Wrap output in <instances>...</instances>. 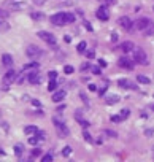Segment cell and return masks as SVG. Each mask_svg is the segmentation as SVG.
Wrapping results in <instances>:
<instances>
[{
  "instance_id": "obj_19",
  "label": "cell",
  "mask_w": 154,
  "mask_h": 162,
  "mask_svg": "<svg viewBox=\"0 0 154 162\" xmlns=\"http://www.w3.org/2000/svg\"><path fill=\"white\" fill-rule=\"evenodd\" d=\"M22 153H24V145H22V143H16V145H14V154H16V156H21Z\"/></svg>"
},
{
  "instance_id": "obj_13",
  "label": "cell",
  "mask_w": 154,
  "mask_h": 162,
  "mask_svg": "<svg viewBox=\"0 0 154 162\" xmlns=\"http://www.w3.org/2000/svg\"><path fill=\"white\" fill-rule=\"evenodd\" d=\"M27 80H29L30 84H38L40 83V75H38V72H30L27 75Z\"/></svg>"
},
{
  "instance_id": "obj_32",
  "label": "cell",
  "mask_w": 154,
  "mask_h": 162,
  "mask_svg": "<svg viewBox=\"0 0 154 162\" xmlns=\"http://www.w3.org/2000/svg\"><path fill=\"white\" fill-rule=\"evenodd\" d=\"M64 72H65L67 75L73 73V67H72V65H65V67H64Z\"/></svg>"
},
{
  "instance_id": "obj_42",
  "label": "cell",
  "mask_w": 154,
  "mask_h": 162,
  "mask_svg": "<svg viewBox=\"0 0 154 162\" xmlns=\"http://www.w3.org/2000/svg\"><path fill=\"white\" fill-rule=\"evenodd\" d=\"M40 154H41V151H40V149H34L32 156H34V157H37V156H40Z\"/></svg>"
},
{
  "instance_id": "obj_41",
  "label": "cell",
  "mask_w": 154,
  "mask_h": 162,
  "mask_svg": "<svg viewBox=\"0 0 154 162\" xmlns=\"http://www.w3.org/2000/svg\"><path fill=\"white\" fill-rule=\"evenodd\" d=\"M80 124H81V126H83V127H84V129H86V127H89V122L86 121V119H83V121L80 122Z\"/></svg>"
},
{
  "instance_id": "obj_10",
  "label": "cell",
  "mask_w": 154,
  "mask_h": 162,
  "mask_svg": "<svg viewBox=\"0 0 154 162\" xmlns=\"http://www.w3.org/2000/svg\"><path fill=\"white\" fill-rule=\"evenodd\" d=\"M118 64H119V67H122V69H127V70L133 69V62L130 61L129 57H121L119 61H118Z\"/></svg>"
},
{
  "instance_id": "obj_36",
  "label": "cell",
  "mask_w": 154,
  "mask_h": 162,
  "mask_svg": "<svg viewBox=\"0 0 154 162\" xmlns=\"http://www.w3.org/2000/svg\"><path fill=\"white\" fill-rule=\"evenodd\" d=\"M86 56H88V59H94L96 57V53L94 51H86Z\"/></svg>"
},
{
  "instance_id": "obj_29",
  "label": "cell",
  "mask_w": 154,
  "mask_h": 162,
  "mask_svg": "<svg viewBox=\"0 0 154 162\" xmlns=\"http://www.w3.org/2000/svg\"><path fill=\"white\" fill-rule=\"evenodd\" d=\"M72 22H75V16L72 13H67V24H72Z\"/></svg>"
},
{
  "instance_id": "obj_52",
  "label": "cell",
  "mask_w": 154,
  "mask_h": 162,
  "mask_svg": "<svg viewBox=\"0 0 154 162\" xmlns=\"http://www.w3.org/2000/svg\"><path fill=\"white\" fill-rule=\"evenodd\" d=\"M105 2H106V3H114L116 0H105Z\"/></svg>"
},
{
  "instance_id": "obj_33",
  "label": "cell",
  "mask_w": 154,
  "mask_h": 162,
  "mask_svg": "<svg viewBox=\"0 0 154 162\" xmlns=\"http://www.w3.org/2000/svg\"><path fill=\"white\" fill-rule=\"evenodd\" d=\"M111 121L113 122H121V121H124V119L121 118V114H116V116H111Z\"/></svg>"
},
{
  "instance_id": "obj_17",
  "label": "cell",
  "mask_w": 154,
  "mask_h": 162,
  "mask_svg": "<svg viewBox=\"0 0 154 162\" xmlns=\"http://www.w3.org/2000/svg\"><path fill=\"white\" fill-rule=\"evenodd\" d=\"M37 127H35V126H27V127L24 129V133L26 135H35V133H37Z\"/></svg>"
},
{
  "instance_id": "obj_21",
  "label": "cell",
  "mask_w": 154,
  "mask_h": 162,
  "mask_svg": "<svg viewBox=\"0 0 154 162\" xmlns=\"http://www.w3.org/2000/svg\"><path fill=\"white\" fill-rule=\"evenodd\" d=\"M118 102H119V97H118V96L106 97V103H108V105H114V103H118Z\"/></svg>"
},
{
  "instance_id": "obj_11",
  "label": "cell",
  "mask_w": 154,
  "mask_h": 162,
  "mask_svg": "<svg viewBox=\"0 0 154 162\" xmlns=\"http://www.w3.org/2000/svg\"><path fill=\"white\" fill-rule=\"evenodd\" d=\"M64 98H65V91H62V89H59L53 94V102L54 103H59V102H62Z\"/></svg>"
},
{
  "instance_id": "obj_12",
  "label": "cell",
  "mask_w": 154,
  "mask_h": 162,
  "mask_svg": "<svg viewBox=\"0 0 154 162\" xmlns=\"http://www.w3.org/2000/svg\"><path fill=\"white\" fill-rule=\"evenodd\" d=\"M96 14H97V18L100 19V21H106V19L110 18V14H108V11H106L105 6H100V8L97 10V13H96Z\"/></svg>"
},
{
  "instance_id": "obj_46",
  "label": "cell",
  "mask_w": 154,
  "mask_h": 162,
  "mask_svg": "<svg viewBox=\"0 0 154 162\" xmlns=\"http://www.w3.org/2000/svg\"><path fill=\"white\" fill-rule=\"evenodd\" d=\"M105 91H106V86H103V88L98 91V94H100V96H103V94H105Z\"/></svg>"
},
{
  "instance_id": "obj_6",
  "label": "cell",
  "mask_w": 154,
  "mask_h": 162,
  "mask_svg": "<svg viewBox=\"0 0 154 162\" xmlns=\"http://www.w3.org/2000/svg\"><path fill=\"white\" fill-rule=\"evenodd\" d=\"M38 37H40L45 43H48V45H56V43H57L56 35H53L51 32H46V30H41V32H38Z\"/></svg>"
},
{
  "instance_id": "obj_26",
  "label": "cell",
  "mask_w": 154,
  "mask_h": 162,
  "mask_svg": "<svg viewBox=\"0 0 154 162\" xmlns=\"http://www.w3.org/2000/svg\"><path fill=\"white\" fill-rule=\"evenodd\" d=\"M153 34H154V24H151L148 29L145 30V35H146V37H149V35H153Z\"/></svg>"
},
{
  "instance_id": "obj_51",
  "label": "cell",
  "mask_w": 154,
  "mask_h": 162,
  "mask_svg": "<svg viewBox=\"0 0 154 162\" xmlns=\"http://www.w3.org/2000/svg\"><path fill=\"white\" fill-rule=\"evenodd\" d=\"M0 156H5V151L2 149V146H0Z\"/></svg>"
},
{
  "instance_id": "obj_47",
  "label": "cell",
  "mask_w": 154,
  "mask_h": 162,
  "mask_svg": "<svg viewBox=\"0 0 154 162\" xmlns=\"http://www.w3.org/2000/svg\"><path fill=\"white\" fill-rule=\"evenodd\" d=\"M111 40H113V41H116V40H118V34H114V32L111 34Z\"/></svg>"
},
{
  "instance_id": "obj_22",
  "label": "cell",
  "mask_w": 154,
  "mask_h": 162,
  "mask_svg": "<svg viewBox=\"0 0 154 162\" xmlns=\"http://www.w3.org/2000/svg\"><path fill=\"white\" fill-rule=\"evenodd\" d=\"M76 51L80 54H84L86 53V41H81V43H78V46H76Z\"/></svg>"
},
{
  "instance_id": "obj_38",
  "label": "cell",
  "mask_w": 154,
  "mask_h": 162,
  "mask_svg": "<svg viewBox=\"0 0 154 162\" xmlns=\"http://www.w3.org/2000/svg\"><path fill=\"white\" fill-rule=\"evenodd\" d=\"M80 97L83 98V102H84L86 105H89V100H88V97H86V94H80Z\"/></svg>"
},
{
  "instance_id": "obj_1",
  "label": "cell",
  "mask_w": 154,
  "mask_h": 162,
  "mask_svg": "<svg viewBox=\"0 0 154 162\" xmlns=\"http://www.w3.org/2000/svg\"><path fill=\"white\" fill-rule=\"evenodd\" d=\"M53 122H54V127H56V130L59 132V137H61V138L68 137V127L65 126V122L62 121L61 118L54 116V118H53Z\"/></svg>"
},
{
  "instance_id": "obj_8",
  "label": "cell",
  "mask_w": 154,
  "mask_h": 162,
  "mask_svg": "<svg viewBox=\"0 0 154 162\" xmlns=\"http://www.w3.org/2000/svg\"><path fill=\"white\" fill-rule=\"evenodd\" d=\"M5 5L8 6L10 10H24V8H27L26 2H18V0H8V2H5Z\"/></svg>"
},
{
  "instance_id": "obj_4",
  "label": "cell",
  "mask_w": 154,
  "mask_h": 162,
  "mask_svg": "<svg viewBox=\"0 0 154 162\" xmlns=\"http://www.w3.org/2000/svg\"><path fill=\"white\" fill-rule=\"evenodd\" d=\"M26 54L29 56L30 59H40L43 56V51L38 48V46H35V45H30V46H27V49H26Z\"/></svg>"
},
{
  "instance_id": "obj_30",
  "label": "cell",
  "mask_w": 154,
  "mask_h": 162,
  "mask_svg": "<svg viewBox=\"0 0 154 162\" xmlns=\"http://www.w3.org/2000/svg\"><path fill=\"white\" fill-rule=\"evenodd\" d=\"M54 157H53V154H45V156L41 157V161L43 162H49V161H53Z\"/></svg>"
},
{
  "instance_id": "obj_15",
  "label": "cell",
  "mask_w": 154,
  "mask_h": 162,
  "mask_svg": "<svg viewBox=\"0 0 154 162\" xmlns=\"http://www.w3.org/2000/svg\"><path fill=\"white\" fill-rule=\"evenodd\" d=\"M118 84L121 86V88H124V89H135V86L132 84L129 80H125V78H122V80L118 81Z\"/></svg>"
},
{
  "instance_id": "obj_2",
  "label": "cell",
  "mask_w": 154,
  "mask_h": 162,
  "mask_svg": "<svg viewBox=\"0 0 154 162\" xmlns=\"http://www.w3.org/2000/svg\"><path fill=\"white\" fill-rule=\"evenodd\" d=\"M133 61H135L137 64H141V65L148 64V56H146L145 49H141V48H135V49H133Z\"/></svg>"
},
{
  "instance_id": "obj_44",
  "label": "cell",
  "mask_w": 154,
  "mask_h": 162,
  "mask_svg": "<svg viewBox=\"0 0 154 162\" xmlns=\"http://www.w3.org/2000/svg\"><path fill=\"white\" fill-rule=\"evenodd\" d=\"M153 133H154V130H151V129H148V130H146V132H145V135H153Z\"/></svg>"
},
{
  "instance_id": "obj_50",
  "label": "cell",
  "mask_w": 154,
  "mask_h": 162,
  "mask_svg": "<svg viewBox=\"0 0 154 162\" xmlns=\"http://www.w3.org/2000/svg\"><path fill=\"white\" fill-rule=\"evenodd\" d=\"M65 41L70 43V41H72V37H68V35H67V37H65Z\"/></svg>"
},
{
  "instance_id": "obj_14",
  "label": "cell",
  "mask_w": 154,
  "mask_h": 162,
  "mask_svg": "<svg viewBox=\"0 0 154 162\" xmlns=\"http://www.w3.org/2000/svg\"><path fill=\"white\" fill-rule=\"evenodd\" d=\"M119 48H121L122 53H130V51L135 49V46H133V43H132V41H122Z\"/></svg>"
},
{
  "instance_id": "obj_37",
  "label": "cell",
  "mask_w": 154,
  "mask_h": 162,
  "mask_svg": "<svg viewBox=\"0 0 154 162\" xmlns=\"http://www.w3.org/2000/svg\"><path fill=\"white\" fill-rule=\"evenodd\" d=\"M6 16H8V13L5 10H0V19H5Z\"/></svg>"
},
{
  "instance_id": "obj_23",
  "label": "cell",
  "mask_w": 154,
  "mask_h": 162,
  "mask_svg": "<svg viewBox=\"0 0 154 162\" xmlns=\"http://www.w3.org/2000/svg\"><path fill=\"white\" fill-rule=\"evenodd\" d=\"M57 88V81L56 80H49V84H48V91H51V92H54Z\"/></svg>"
},
{
  "instance_id": "obj_27",
  "label": "cell",
  "mask_w": 154,
  "mask_h": 162,
  "mask_svg": "<svg viewBox=\"0 0 154 162\" xmlns=\"http://www.w3.org/2000/svg\"><path fill=\"white\" fill-rule=\"evenodd\" d=\"M103 133H105V135H108V137H111V138H116V137H118L116 132H113V130H108V129L103 130Z\"/></svg>"
},
{
  "instance_id": "obj_34",
  "label": "cell",
  "mask_w": 154,
  "mask_h": 162,
  "mask_svg": "<svg viewBox=\"0 0 154 162\" xmlns=\"http://www.w3.org/2000/svg\"><path fill=\"white\" fill-rule=\"evenodd\" d=\"M35 135L40 138V141H41V140H45V135H46V133H45V132H41V130H37V133H35Z\"/></svg>"
},
{
  "instance_id": "obj_45",
  "label": "cell",
  "mask_w": 154,
  "mask_h": 162,
  "mask_svg": "<svg viewBox=\"0 0 154 162\" xmlns=\"http://www.w3.org/2000/svg\"><path fill=\"white\" fill-rule=\"evenodd\" d=\"M89 69V64H88V62H86V64H83L81 65V70H88Z\"/></svg>"
},
{
  "instance_id": "obj_40",
  "label": "cell",
  "mask_w": 154,
  "mask_h": 162,
  "mask_svg": "<svg viewBox=\"0 0 154 162\" xmlns=\"http://www.w3.org/2000/svg\"><path fill=\"white\" fill-rule=\"evenodd\" d=\"M92 73L94 75H100V69H98V67H92Z\"/></svg>"
},
{
  "instance_id": "obj_9",
  "label": "cell",
  "mask_w": 154,
  "mask_h": 162,
  "mask_svg": "<svg viewBox=\"0 0 154 162\" xmlns=\"http://www.w3.org/2000/svg\"><path fill=\"white\" fill-rule=\"evenodd\" d=\"M119 26L122 27L124 30H132V27H133V22L130 21V18H127V16H122V18H119Z\"/></svg>"
},
{
  "instance_id": "obj_16",
  "label": "cell",
  "mask_w": 154,
  "mask_h": 162,
  "mask_svg": "<svg viewBox=\"0 0 154 162\" xmlns=\"http://www.w3.org/2000/svg\"><path fill=\"white\" fill-rule=\"evenodd\" d=\"M2 62H3V65H5V67H11V65H13V57H11L10 54H3V56H2Z\"/></svg>"
},
{
  "instance_id": "obj_3",
  "label": "cell",
  "mask_w": 154,
  "mask_h": 162,
  "mask_svg": "<svg viewBox=\"0 0 154 162\" xmlns=\"http://www.w3.org/2000/svg\"><path fill=\"white\" fill-rule=\"evenodd\" d=\"M16 80H18V73L14 70H8L5 73V76H3V89H8L11 83L16 81Z\"/></svg>"
},
{
  "instance_id": "obj_49",
  "label": "cell",
  "mask_w": 154,
  "mask_h": 162,
  "mask_svg": "<svg viewBox=\"0 0 154 162\" xmlns=\"http://www.w3.org/2000/svg\"><path fill=\"white\" fill-rule=\"evenodd\" d=\"M30 102H32V105H35V106H40V102L38 100H30Z\"/></svg>"
},
{
  "instance_id": "obj_35",
  "label": "cell",
  "mask_w": 154,
  "mask_h": 162,
  "mask_svg": "<svg viewBox=\"0 0 154 162\" xmlns=\"http://www.w3.org/2000/svg\"><path fill=\"white\" fill-rule=\"evenodd\" d=\"M37 67H38L37 62H32V64H27V65L24 67V70H27V69H37Z\"/></svg>"
},
{
  "instance_id": "obj_53",
  "label": "cell",
  "mask_w": 154,
  "mask_h": 162,
  "mask_svg": "<svg viewBox=\"0 0 154 162\" xmlns=\"http://www.w3.org/2000/svg\"><path fill=\"white\" fill-rule=\"evenodd\" d=\"M3 27H6V26H3V24H2V21H0V29H3Z\"/></svg>"
},
{
  "instance_id": "obj_20",
  "label": "cell",
  "mask_w": 154,
  "mask_h": 162,
  "mask_svg": "<svg viewBox=\"0 0 154 162\" xmlns=\"http://www.w3.org/2000/svg\"><path fill=\"white\" fill-rule=\"evenodd\" d=\"M30 18H32V19H35V21H40V19H43V18H45V14H43V13H40V11H34V13H30Z\"/></svg>"
},
{
  "instance_id": "obj_31",
  "label": "cell",
  "mask_w": 154,
  "mask_h": 162,
  "mask_svg": "<svg viewBox=\"0 0 154 162\" xmlns=\"http://www.w3.org/2000/svg\"><path fill=\"white\" fill-rule=\"evenodd\" d=\"M48 76H49V80H57V72L51 70V72H48Z\"/></svg>"
},
{
  "instance_id": "obj_25",
  "label": "cell",
  "mask_w": 154,
  "mask_h": 162,
  "mask_svg": "<svg viewBox=\"0 0 154 162\" xmlns=\"http://www.w3.org/2000/svg\"><path fill=\"white\" fill-rule=\"evenodd\" d=\"M121 118L122 119H125V118H129V114H130V110L129 108H124V110H121Z\"/></svg>"
},
{
  "instance_id": "obj_24",
  "label": "cell",
  "mask_w": 154,
  "mask_h": 162,
  "mask_svg": "<svg viewBox=\"0 0 154 162\" xmlns=\"http://www.w3.org/2000/svg\"><path fill=\"white\" fill-rule=\"evenodd\" d=\"M70 154H72V146H65V148L62 149V156H64V157H68Z\"/></svg>"
},
{
  "instance_id": "obj_54",
  "label": "cell",
  "mask_w": 154,
  "mask_h": 162,
  "mask_svg": "<svg viewBox=\"0 0 154 162\" xmlns=\"http://www.w3.org/2000/svg\"><path fill=\"white\" fill-rule=\"evenodd\" d=\"M153 110H154V106H153Z\"/></svg>"
},
{
  "instance_id": "obj_5",
  "label": "cell",
  "mask_w": 154,
  "mask_h": 162,
  "mask_svg": "<svg viewBox=\"0 0 154 162\" xmlns=\"http://www.w3.org/2000/svg\"><path fill=\"white\" fill-rule=\"evenodd\" d=\"M151 24H153L151 19H148V18H140V19H137V21L133 22V27H135V29H138V30H141V32H145V30L148 29Z\"/></svg>"
},
{
  "instance_id": "obj_28",
  "label": "cell",
  "mask_w": 154,
  "mask_h": 162,
  "mask_svg": "<svg viewBox=\"0 0 154 162\" xmlns=\"http://www.w3.org/2000/svg\"><path fill=\"white\" fill-rule=\"evenodd\" d=\"M38 141H40V138H38L37 135H34V137H29V143H30V145H37Z\"/></svg>"
},
{
  "instance_id": "obj_48",
  "label": "cell",
  "mask_w": 154,
  "mask_h": 162,
  "mask_svg": "<svg viewBox=\"0 0 154 162\" xmlns=\"http://www.w3.org/2000/svg\"><path fill=\"white\" fill-rule=\"evenodd\" d=\"M89 91H97V86L96 84H89Z\"/></svg>"
},
{
  "instance_id": "obj_7",
  "label": "cell",
  "mask_w": 154,
  "mask_h": 162,
  "mask_svg": "<svg viewBox=\"0 0 154 162\" xmlns=\"http://www.w3.org/2000/svg\"><path fill=\"white\" fill-rule=\"evenodd\" d=\"M51 22L56 26H64L67 24V13H56L51 16Z\"/></svg>"
},
{
  "instance_id": "obj_39",
  "label": "cell",
  "mask_w": 154,
  "mask_h": 162,
  "mask_svg": "<svg viewBox=\"0 0 154 162\" xmlns=\"http://www.w3.org/2000/svg\"><path fill=\"white\" fill-rule=\"evenodd\" d=\"M83 137H84V140H86V141H92V138H91V135H89L88 132H84V133H83Z\"/></svg>"
},
{
  "instance_id": "obj_43",
  "label": "cell",
  "mask_w": 154,
  "mask_h": 162,
  "mask_svg": "<svg viewBox=\"0 0 154 162\" xmlns=\"http://www.w3.org/2000/svg\"><path fill=\"white\" fill-rule=\"evenodd\" d=\"M98 65H100V67H106V62L103 61V59H100V61H98Z\"/></svg>"
},
{
  "instance_id": "obj_18",
  "label": "cell",
  "mask_w": 154,
  "mask_h": 162,
  "mask_svg": "<svg viewBox=\"0 0 154 162\" xmlns=\"http://www.w3.org/2000/svg\"><path fill=\"white\" fill-rule=\"evenodd\" d=\"M137 81L141 83V84H149L151 83V80L148 76H145V75H137Z\"/></svg>"
}]
</instances>
